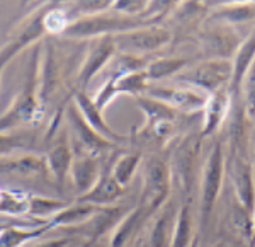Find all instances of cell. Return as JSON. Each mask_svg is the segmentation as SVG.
I'll return each instance as SVG.
<instances>
[{"instance_id": "484cf974", "label": "cell", "mask_w": 255, "mask_h": 247, "mask_svg": "<svg viewBox=\"0 0 255 247\" xmlns=\"http://www.w3.org/2000/svg\"><path fill=\"white\" fill-rule=\"evenodd\" d=\"M242 85H244V97H245L244 111L250 119H255V63L249 70V73H247Z\"/></svg>"}, {"instance_id": "ac0fdd59", "label": "cell", "mask_w": 255, "mask_h": 247, "mask_svg": "<svg viewBox=\"0 0 255 247\" xmlns=\"http://www.w3.org/2000/svg\"><path fill=\"white\" fill-rule=\"evenodd\" d=\"M51 222L46 225H38L31 229H20V227H3L2 229V247H26L31 242L38 241L43 234L51 230Z\"/></svg>"}, {"instance_id": "cb8c5ba5", "label": "cell", "mask_w": 255, "mask_h": 247, "mask_svg": "<svg viewBox=\"0 0 255 247\" xmlns=\"http://www.w3.org/2000/svg\"><path fill=\"white\" fill-rule=\"evenodd\" d=\"M31 196L14 189H2V212L5 215H24L29 213Z\"/></svg>"}, {"instance_id": "d4e9b609", "label": "cell", "mask_w": 255, "mask_h": 247, "mask_svg": "<svg viewBox=\"0 0 255 247\" xmlns=\"http://www.w3.org/2000/svg\"><path fill=\"white\" fill-rule=\"evenodd\" d=\"M44 169V160H41L34 155L29 157H20L14 160L12 164L3 162V171L5 172H17V174H36Z\"/></svg>"}, {"instance_id": "e0dca14e", "label": "cell", "mask_w": 255, "mask_h": 247, "mask_svg": "<svg viewBox=\"0 0 255 247\" xmlns=\"http://www.w3.org/2000/svg\"><path fill=\"white\" fill-rule=\"evenodd\" d=\"M230 99L226 90H218L215 94H209L208 102L204 106V128L203 135H211L218 130L221 121L225 119L226 113H228Z\"/></svg>"}, {"instance_id": "5b68a950", "label": "cell", "mask_w": 255, "mask_h": 247, "mask_svg": "<svg viewBox=\"0 0 255 247\" xmlns=\"http://www.w3.org/2000/svg\"><path fill=\"white\" fill-rule=\"evenodd\" d=\"M170 38V31H167L165 27L143 26L138 27V29L114 36V44L123 55L143 58V55H146V53H153L160 48L167 46Z\"/></svg>"}, {"instance_id": "f546056e", "label": "cell", "mask_w": 255, "mask_h": 247, "mask_svg": "<svg viewBox=\"0 0 255 247\" xmlns=\"http://www.w3.org/2000/svg\"><path fill=\"white\" fill-rule=\"evenodd\" d=\"M213 247H240V244H237V242H228V241H221L215 244Z\"/></svg>"}, {"instance_id": "277c9868", "label": "cell", "mask_w": 255, "mask_h": 247, "mask_svg": "<svg viewBox=\"0 0 255 247\" xmlns=\"http://www.w3.org/2000/svg\"><path fill=\"white\" fill-rule=\"evenodd\" d=\"M68 123H70V145L75 155H85V157H101L111 148H114V143L106 140L89 126L77 106H72L68 109Z\"/></svg>"}, {"instance_id": "1f68e13d", "label": "cell", "mask_w": 255, "mask_h": 247, "mask_svg": "<svg viewBox=\"0 0 255 247\" xmlns=\"http://www.w3.org/2000/svg\"><path fill=\"white\" fill-rule=\"evenodd\" d=\"M252 169H254V178H255V154H254V164H252Z\"/></svg>"}, {"instance_id": "30bf717a", "label": "cell", "mask_w": 255, "mask_h": 247, "mask_svg": "<svg viewBox=\"0 0 255 247\" xmlns=\"http://www.w3.org/2000/svg\"><path fill=\"white\" fill-rule=\"evenodd\" d=\"M179 212L180 208H177L172 200L158 210L150 229V247H172Z\"/></svg>"}, {"instance_id": "8992f818", "label": "cell", "mask_w": 255, "mask_h": 247, "mask_svg": "<svg viewBox=\"0 0 255 247\" xmlns=\"http://www.w3.org/2000/svg\"><path fill=\"white\" fill-rule=\"evenodd\" d=\"M225 171V154L221 145H215L209 152V157L204 164L203 178H201V218L206 222L215 208L218 196L221 191Z\"/></svg>"}, {"instance_id": "7c38bea8", "label": "cell", "mask_w": 255, "mask_h": 247, "mask_svg": "<svg viewBox=\"0 0 255 247\" xmlns=\"http://www.w3.org/2000/svg\"><path fill=\"white\" fill-rule=\"evenodd\" d=\"M102 172L99 169V160L94 157H85V155H75L70 171V181H72L75 191L80 196L87 193L97 184L101 179Z\"/></svg>"}, {"instance_id": "44dd1931", "label": "cell", "mask_w": 255, "mask_h": 247, "mask_svg": "<svg viewBox=\"0 0 255 247\" xmlns=\"http://www.w3.org/2000/svg\"><path fill=\"white\" fill-rule=\"evenodd\" d=\"M68 207V203H63L60 200H53L48 196H31L29 215L39 218L41 222H51L61 210Z\"/></svg>"}, {"instance_id": "4fadbf2b", "label": "cell", "mask_w": 255, "mask_h": 247, "mask_svg": "<svg viewBox=\"0 0 255 247\" xmlns=\"http://www.w3.org/2000/svg\"><path fill=\"white\" fill-rule=\"evenodd\" d=\"M75 106H77V109L80 111V114L84 116L85 121L89 123L90 128L96 130L101 137H104L106 140H109V142H113V143H118L123 140L121 135H118L116 131L111 128V126H108V123L104 121V118H102V114H101L102 109L96 104V101L87 97L84 92H77Z\"/></svg>"}, {"instance_id": "9c48e42d", "label": "cell", "mask_w": 255, "mask_h": 247, "mask_svg": "<svg viewBox=\"0 0 255 247\" xmlns=\"http://www.w3.org/2000/svg\"><path fill=\"white\" fill-rule=\"evenodd\" d=\"M114 51H116V44H114V36H104V38H97L96 43L89 48L85 60L82 63V68L79 72L80 84H87L90 82L97 72H101L106 65L113 60Z\"/></svg>"}, {"instance_id": "7402d4cb", "label": "cell", "mask_w": 255, "mask_h": 247, "mask_svg": "<svg viewBox=\"0 0 255 247\" xmlns=\"http://www.w3.org/2000/svg\"><path fill=\"white\" fill-rule=\"evenodd\" d=\"M139 164H141V155L139 154L121 155V157L114 162L111 174L114 176V179H116L123 188H126L128 184L131 183V179L134 178V174H136Z\"/></svg>"}, {"instance_id": "6da1fadb", "label": "cell", "mask_w": 255, "mask_h": 247, "mask_svg": "<svg viewBox=\"0 0 255 247\" xmlns=\"http://www.w3.org/2000/svg\"><path fill=\"white\" fill-rule=\"evenodd\" d=\"M143 26H148V24L143 22L141 17L126 15L116 10L111 15L99 12V14L84 15L82 19L72 22L63 36H67V38H96V36L104 38V36L123 34V32L138 29Z\"/></svg>"}, {"instance_id": "4316f807", "label": "cell", "mask_w": 255, "mask_h": 247, "mask_svg": "<svg viewBox=\"0 0 255 247\" xmlns=\"http://www.w3.org/2000/svg\"><path fill=\"white\" fill-rule=\"evenodd\" d=\"M43 22H44V31L61 32V34H65V31H67L68 26H70L67 14H65L61 9H53L49 12H44Z\"/></svg>"}, {"instance_id": "8fae6325", "label": "cell", "mask_w": 255, "mask_h": 247, "mask_svg": "<svg viewBox=\"0 0 255 247\" xmlns=\"http://www.w3.org/2000/svg\"><path fill=\"white\" fill-rule=\"evenodd\" d=\"M125 195V188L114 179V176L111 172H102L101 179L97 181V184L94 186L87 195L79 196L80 203H89L99 208H108L114 207L118 200H121V196Z\"/></svg>"}, {"instance_id": "3957f363", "label": "cell", "mask_w": 255, "mask_h": 247, "mask_svg": "<svg viewBox=\"0 0 255 247\" xmlns=\"http://www.w3.org/2000/svg\"><path fill=\"white\" fill-rule=\"evenodd\" d=\"M233 79V61L225 58H213L203 63H197L186 73L177 75L179 82H186L189 85H196L204 92L215 94L223 90L225 84Z\"/></svg>"}, {"instance_id": "ba28073f", "label": "cell", "mask_w": 255, "mask_h": 247, "mask_svg": "<svg viewBox=\"0 0 255 247\" xmlns=\"http://www.w3.org/2000/svg\"><path fill=\"white\" fill-rule=\"evenodd\" d=\"M233 188H235L237 201L247 212L255 213V178L252 164H249L242 155H237L232 166Z\"/></svg>"}, {"instance_id": "83f0119b", "label": "cell", "mask_w": 255, "mask_h": 247, "mask_svg": "<svg viewBox=\"0 0 255 247\" xmlns=\"http://www.w3.org/2000/svg\"><path fill=\"white\" fill-rule=\"evenodd\" d=\"M254 15V9L250 5H242V7H235V9H228L225 12V17L228 20H245V19H250Z\"/></svg>"}, {"instance_id": "603a6c76", "label": "cell", "mask_w": 255, "mask_h": 247, "mask_svg": "<svg viewBox=\"0 0 255 247\" xmlns=\"http://www.w3.org/2000/svg\"><path fill=\"white\" fill-rule=\"evenodd\" d=\"M192 229H194V220H192L191 207H189V205H182V207H180V212H179V220H177L172 247H189L191 246Z\"/></svg>"}, {"instance_id": "9a60e30c", "label": "cell", "mask_w": 255, "mask_h": 247, "mask_svg": "<svg viewBox=\"0 0 255 247\" xmlns=\"http://www.w3.org/2000/svg\"><path fill=\"white\" fill-rule=\"evenodd\" d=\"M99 207H94V205L89 203H80L77 201L75 205H68L65 210L56 215L51 220L53 229H58V227H70V229H75V227H84L89 220H92L94 215L99 212Z\"/></svg>"}, {"instance_id": "2e32d148", "label": "cell", "mask_w": 255, "mask_h": 247, "mask_svg": "<svg viewBox=\"0 0 255 247\" xmlns=\"http://www.w3.org/2000/svg\"><path fill=\"white\" fill-rule=\"evenodd\" d=\"M146 217H150V213H148L145 208L139 207V205L131 208L129 213L123 218L121 224L114 230L113 237L109 239V247H126L128 242H129L134 234L138 232L139 225L143 224V220H145Z\"/></svg>"}, {"instance_id": "5bb4252c", "label": "cell", "mask_w": 255, "mask_h": 247, "mask_svg": "<svg viewBox=\"0 0 255 247\" xmlns=\"http://www.w3.org/2000/svg\"><path fill=\"white\" fill-rule=\"evenodd\" d=\"M75 159V154L72 150V145L67 140H60L51 147V150L48 152L46 166L48 171L53 174V178L56 179V183L60 186H63L67 178H70V171H72V164Z\"/></svg>"}, {"instance_id": "4dcf8cb0", "label": "cell", "mask_w": 255, "mask_h": 247, "mask_svg": "<svg viewBox=\"0 0 255 247\" xmlns=\"http://www.w3.org/2000/svg\"><path fill=\"white\" fill-rule=\"evenodd\" d=\"M87 247H102V246H101V244H99V242H97V241H92V242H90V244H89Z\"/></svg>"}, {"instance_id": "f1b7e54d", "label": "cell", "mask_w": 255, "mask_h": 247, "mask_svg": "<svg viewBox=\"0 0 255 247\" xmlns=\"http://www.w3.org/2000/svg\"><path fill=\"white\" fill-rule=\"evenodd\" d=\"M73 244V237H56V239H46L43 242H31L26 247H70Z\"/></svg>"}, {"instance_id": "d6986e66", "label": "cell", "mask_w": 255, "mask_h": 247, "mask_svg": "<svg viewBox=\"0 0 255 247\" xmlns=\"http://www.w3.org/2000/svg\"><path fill=\"white\" fill-rule=\"evenodd\" d=\"M255 63V36H250L249 39L238 48L235 58H233V89H240L244 84L247 73Z\"/></svg>"}, {"instance_id": "52a82bcc", "label": "cell", "mask_w": 255, "mask_h": 247, "mask_svg": "<svg viewBox=\"0 0 255 247\" xmlns=\"http://www.w3.org/2000/svg\"><path fill=\"white\" fill-rule=\"evenodd\" d=\"M146 96L153 97L163 104L170 106L175 111L182 113H196L204 109L208 102V96L192 87H148Z\"/></svg>"}, {"instance_id": "ffe728a7", "label": "cell", "mask_w": 255, "mask_h": 247, "mask_svg": "<svg viewBox=\"0 0 255 247\" xmlns=\"http://www.w3.org/2000/svg\"><path fill=\"white\" fill-rule=\"evenodd\" d=\"M187 65L186 58H157L146 65L145 72L148 80H162L179 73Z\"/></svg>"}, {"instance_id": "7a4b0ae2", "label": "cell", "mask_w": 255, "mask_h": 247, "mask_svg": "<svg viewBox=\"0 0 255 247\" xmlns=\"http://www.w3.org/2000/svg\"><path fill=\"white\" fill-rule=\"evenodd\" d=\"M172 184V169L158 155H150L141 164V198L139 207L148 213L158 212L167 203Z\"/></svg>"}]
</instances>
